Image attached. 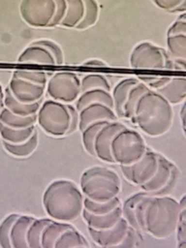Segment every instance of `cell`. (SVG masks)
I'll list each match as a JSON object with an SVG mask.
<instances>
[{"label":"cell","mask_w":186,"mask_h":248,"mask_svg":"<svg viewBox=\"0 0 186 248\" xmlns=\"http://www.w3.org/2000/svg\"><path fill=\"white\" fill-rule=\"evenodd\" d=\"M173 115L172 106L149 88L138 100L131 122L146 136L158 138L170 130Z\"/></svg>","instance_id":"1"},{"label":"cell","mask_w":186,"mask_h":248,"mask_svg":"<svg viewBox=\"0 0 186 248\" xmlns=\"http://www.w3.org/2000/svg\"><path fill=\"white\" fill-rule=\"evenodd\" d=\"M83 199L84 196L75 181L60 178L46 186L42 202L48 218L70 223L81 215Z\"/></svg>","instance_id":"2"},{"label":"cell","mask_w":186,"mask_h":248,"mask_svg":"<svg viewBox=\"0 0 186 248\" xmlns=\"http://www.w3.org/2000/svg\"><path fill=\"white\" fill-rule=\"evenodd\" d=\"M181 206L174 198L151 196L143 217V232L158 238L170 237L175 232Z\"/></svg>","instance_id":"3"},{"label":"cell","mask_w":186,"mask_h":248,"mask_svg":"<svg viewBox=\"0 0 186 248\" xmlns=\"http://www.w3.org/2000/svg\"><path fill=\"white\" fill-rule=\"evenodd\" d=\"M37 124L51 137H66L78 129V111L72 104L49 99L42 102L37 113Z\"/></svg>","instance_id":"4"},{"label":"cell","mask_w":186,"mask_h":248,"mask_svg":"<svg viewBox=\"0 0 186 248\" xmlns=\"http://www.w3.org/2000/svg\"><path fill=\"white\" fill-rule=\"evenodd\" d=\"M79 188L84 198L97 202H106L118 197L122 182L118 173L112 169L93 166L81 173Z\"/></svg>","instance_id":"5"},{"label":"cell","mask_w":186,"mask_h":248,"mask_svg":"<svg viewBox=\"0 0 186 248\" xmlns=\"http://www.w3.org/2000/svg\"><path fill=\"white\" fill-rule=\"evenodd\" d=\"M47 79V74L42 71L16 70L7 87L17 101L32 104L43 101Z\"/></svg>","instance_id":"6"},{"label":"cell","mask_w":186,"mask_h":248,"mask_svg":"<svg viewBox=\"0 0 186 248\" xmlns=\"http://www.w3.org/2000/svg\"><path fill=\"white\" fill-rule=\"evenodd\" d=\"M147 148L145 140L136 129L123 127L113 137L110 152L114 164L129 166L140 160Z\"/></svg>","instance_id":"7"},{"label":"cell","mask_w":186,"mask_h":248,"mask_svg":"<svg viewBox=\"0 0 186 248\" xmlns=\"http://www.w3.org/2000/svg\"><path fill=\"white\" fill-rule=\"evenodd\" d=\"M148 89L147 85L138 78L121 79L111 91L113 109L117 117L131 122L138 100Z\"/></svg>","instance_id":"8"},{"label":"cell","mask_w":186,"mask_h":248,"mask_svg":"<svg viewBox=\"0 0 186 248\" xmlns=\"http://www.w3.org/2000/svg\"><path fill=\"white\" fill-rule=\"evenodd\" d=\"M129 61L130 66L135 69H177L167 49L147 41L136 45L131 51Z\"/></svg>","instance_id":"9"},{"label":"cell","mask_w":186,"mask_h":248,"mask_svg":"<svg viewBox=\"0 0 186 248\" xmlns=\"http://www.w3.org/2000/svg\"><path fill=\"white\" fill-rule=\"evenodd\" d=\"M177 166L158 152V168L154 175L140 188L151 196H167L176 186L179 178Z\"/></svg>","instance_id":"10"},{"label":"cell","mask_w":186,"mask_h":248,"mask_svg":"<svg viewBox=\"0 0 186 248\" xmlns=\"http://www.w3.org/2000/svg\"><path fill=\"white\" fill-rule=\"evenodd\" d=\"M148 88L162 95L171 106L178 105L186 98V78L184 77H163L140 75L137 77Z\"/></svg>","instance_id":"11"},{"label":"cell","mask_w":186,"mask_h":248,"mask_svg":"<svg viewBox=\"0 0 186 248\" xmlns=\"http://www.w3.org/2000/svg\"><path fill=\"white\" fill-rule=\"evenodd\" d=\"M46 94L54 101L72 104L80 94V79L72 72H58L46 82Z\"/></svg>","instance_id":"12"},{"label":"cell","mask_w":186,"mask_h":248,"mask_svg":"<svg viewBox=\"0 0 186 248\" xmlns=\"http://www.w3.org/2000/svg\"><path fill=\"white\" fill-rule=\"evenodd\" d=\"M55 9V0H21L19 3L21 18L34 28H49Z\"/></svg>","instance_id":"13"},{"label":"cell","mask_w":186,"mask_h":248,"mask_svg":"<svg viewBox=\"0 0 186 248\" xmlns=\"http://www.w3.org/2000/svg\"><path fill=\"white\" fill-rule=\"evenodd\" d=\"M167 51L177 69L186 67V14L180 16L172 22L167 32Z\"/></svg>","instance_id":"14"},{"label":"cell","mask_w":186,"mask_h":248,"mask_svg":"<svg viewBox=\"0 0 186 248\" xmlns=\"http://www.w3.org/2000/svg\"><path fill=\"white\" fill-rule=\"evenodd\" d=\"M158 168V151L147 146L142 157L129 166H120L123 176L133 185L140 187L156 172Z\"/></svg>","instance_id":"15"},{"label":"cell","mask_w":186,"mask_h":248,"mask_svg":"<svg viewBox=\"0 0 186 248\" xmlns=\"http://www.w3.org/2000/svg\"><path fill=\"white\" fill-rule=\"evenodd\" d=\"M150 198V194L140 191L132 194L121 203L123 218L130 227L134 228L140 233L143 232V217Z\"/></svg>","instance_id":"16"},{"label":"cell","mask_w":186,"mask_h":248,"mask_svg":"<svg viewBox=\"0 0 186 248\" xmlns=\"http://www.w3.org/2000/svg\"><path fill=\"white\" fill-rule=\"evenodd\" d=\"M126 125L118 120L108 121L96 134L93 148H94V157L97 159L108 163L114 164L111 152H110V144L114 135L121 130Z\"/></svg>","instance_id":"17"},{"label":"cell","mask_w":186,"mask_h":248,"mask_svg":"<svg viewBox=\"0 0 186 248\" xmlns=\"http://www.w3.org/2000/svg\"><path fill=\"white\" fill-rule=\"evenodd\" d=\"M129 227V224L122 216V218L112 228H109L108 230L98 231L91 228H87V230L90 237L95 242V244L101 248H105L119 243L126 235Z\"/></svg>","instance_id":"18"},{"label":"cell","mask_w":186,"mask_h":248,"mask_svg":"<svg viewBox=\"0 0 186 248\" xmlns=\"http://www.w3.org/2000/svg\"><path fill=\"white\" fill-rule=\"evenodd\" d=\"M101 120H118L113 108L103 103H91L78 110V130L81 131L88 124Z\"/></svg>","instance_id":"19"},{"label":"cell","mask_w":186,"mask_h":248,"mask_svg":"<svg viewBox=\"0 0 186 248\" xmlns=\"http://www.w3.org/2000/svg\"><path fill=\"white\" fill-rule=\"evenodd\" d=\"M17 62L39 65H56L53 55L37 42L31 43L17 57Z\"/></svg>","instance_id":"20"},{"label":"cell","mask_w":186,"mask_h":248,"mask_svg":"<svg viewBox=\"0 0 186 248\" xmlns=\"http://www.w3.org/2000/svg\"><path fill=\"white\" fill-rule=\"evenodd\" d=\"M81 216L86 223L87 228L98 231L108 230L112 228L122 218V207L119 205L112 211L102 215H94L82 209Z\"/></svg>","instance_id":"21"},{"label":"cell","mask_w":186,"mask_h":248,"mask_svg":"<svg viewBox=\"0 0 186 248\" xmlns=\"http://www.w3.org/2000/svg\"><path fill=\"white\" fill-rule=\"evenodd\" d=\"M34 216L19 214L15 220L10 232L12 248H29L27 244V230L34 220Z\"/></svg>","instance_id":"22"},{"label":"cell","mask_w":186,"mask_h":248,"mask_svg":"<svg viewBox=\"0 0 186 248\" xmlns=\"http://www.w3.org/2000/svg\"><path fill=\"white\" fill-rule=\"evenodd\" d=\"M42 102L43 101L32 104H24L17 101L10 92L8 87L4 89V108L9 109L12 113L16 115L30 116L37 114Z\"/></svg>","instance_id":"23"},{"label":"cell","mask_w":186,"mask_h":248,"mask_svg":"<svg viewBox=\"0 0 186 248\" xmlns=\"http://www.w3.org/2000/svg\"><path fill=\"white\" fill-rule=\"evenodd\" d=\"M76 108L78 111L83 107L91 103H103L111 108H113V101L111 96V91H108L103 88H93L86 91L80 92L78 98L77 99Z\"/></svg>","instance_id":"24"},{"label":"cell","mask_w":186,"mask_h":248,"mask_svg":"<svg viewBox=\"0 0 186 248\" xmlns=\"http://www.w3.org/2000/svg\"><path fill=\"white\" fill-rule=\"evenodd\" d=\"M3 148L10 155L16 158H26L33 154L39 145V135L38 130L25 141L17 144L8 143L5 141H1Z\"/></svg>","instance_id":"25"},{"label":"cell","mask_w":186,"mask_h":248,"mask_svg":"<svg viewBox=\"0 0 186 248\" xmlns=\"http://www.w3.org/2000/svg\"><path fill=\"white\" fill-rule=\"evenodd\" d=\"M37 131L36 125L27 128H11L0 122V139L1 141L17 144L27 140Z\"/></svg>","instance_id":"26"},{"label":"cell","mask_w":186,"mask_h":248,"mask_svg":"<svg viewBox=\"0 0 186 248\" xmlns=\"http://www.w3.org/2000/svg\"><path fill=\"white\" fill-rule=\"evenodd\" d=\"M67 10L59 26L64 28H76L84 16L85 7L83 0H66Z\"/></svg>","instance_id":"27"},{"label":"cell","mask_w":186,"mask_h":248,"mask_svg":"<svg viewBox=\"0 0 186 248\" xmlns=\"http://www.w3.org/2000/svg\"><path fill=\"white\" fill-rule=\"evenodd\" d=\"M78 246L89 247V243L85 236L72 225L58 236L53 248H75Z\"/></svg>","instance_id":"28"},{"label":"cell","mask_w":186,"mask_h":248,"mask_svg":"<svg viewBox=\"0 0 186 248\" xmlns=\"http://www.w3.org/2000/svg\"><path fill=\"white\" fill-rule=\"evenodd\" d=\"M72 224L67 222H60L50 219L47 225L44 228L41 237L42 248H53L54 243L58 236L67 229H69Z\"/></svg>","instance_id":"29"},{"label":"cell","mask_w":186,"mask_h":248,"mask_svg":"<svg viewBox=\"0 0 186 248\" xmlns=\"http://www.w3.org/2000/svg\"><path fill=\"white\" fill-rule=\"evenodd\" d=\"M0 122L11 128H27L37 124V114L30 116H19L12 113L9 109L4 108L0 111Z\"/></svg>","instance_id":"30"},{"label":"cell","mask_w":186,"mask_h":248,"mask_svg":"<svg viewBox=\"0 0 186 248\" xmlns=\"http://www.w3.org/2000/svg\"><path fill=\"white\" fill-rule=\"evenodd\" d=\"M50 221V218H34L32 223L30 224L28 230H27V234H26V239H27V244L29 248H42L41 245V237H42V232L44 228L47 225V223Z\"/></svg>","instance_id":"31"},{"label":"cell","mask_w":186,"mask_h":248,"mask_svg":"<svg viewBox=\"0 0 186 248\" xmlns=\"http://www.w3.org/2000/svg\"><path fill=\"white\" fill-rule=\"evenodd\" d=\"M121 201L119 199V197H116L108 202H93L87 198L83 199V210L94 214V215H102V214H106L108 213L110 211H112L114 208H116L117 206L121 205Z\"/></svg>","instance_id":"32"},{"label":"cell","mask_w":186,"mask_h":248,"mask_svg":"<svg viewBox=\"0 0 186 248\" xmlns=\"http://www.w3.org/2000/svg\"><path fill=\"white\" fill-rule=\"evenodd\" d=\"M108 120H101V121H95L90 124H88L85 128H83L81 133V142L84 150L91 156L94 157V148H93V142L96 134L98 131L108 122Z\"/></svg>","instance_id":"33"},{"label":"cell","mask_w":186,"mask_h":248,"mask_svg":"<svg viewBox=\"0 0 186 248\" xmlns=\"http://www.w3.org/2000/svg\"><path fill=\"white\" fill-rule=\"evenodd\" d=\"M85 12L83 18L77 25L76 29L78 30H85L96 24L99 18V5L96 0H83Z\"/></svg>","instance_id":"34"},{"label":"cell","mask_w":186,"mask_h":248,"mask_svg":"<svg viewBox=\"0 0 186 248\" xmlns=\"http://www.w3.org/2000/svg\"><path fill=\"white\" fill-rule=\"evenodd\" d=\"M93 88H103L111 91L108 79L101 74H88L80 79V92Z\"/></svg>","instance_id":"35"},{"label":"cell","mask_w":186,"mask_h":248,"mask_svg":"<svg viewBox=\"0 0 186 248\" xmlns=\"http://www.w3.org/2000/svg\"><path fill=\"white\" fill-rule=\"evenodd\" d=\"M19 213L8 214L0 223V248H12L10 240L11 228Z\"/></svg>","instance_id":"36"},{"label":"cell","mask_w":186,"mask_h":248,"mask_svg":"<svg viewBox=\"0 0 186 248\" xmlns=\"http://www.w3.org/2000/svg\"><path fill=\"white\" fill-rule=\"evenodd\" d=\"M180 206H181V210H180V214H179V218H178V222H177V226H176V241L177 242H182V241H186V195H183L180 199V201H178Z\"/></svg>","instance_id":"37"},{"label":"cell","mask_w":186,"mask_h":248,"mask_svg":"<svg viewBox=\"0 0 186 248\" xmlns=\"http://www.w3.org/2000/svg\"><path fill=\"white\" fill-rule=\"evenodd\" d=\"M159 9L169 13H185L186 0H151Z\"/></svg>","instance_id":"38"},{"label":"cell","mask_w":186,"mask_h":248,"mask_svg":"<svg viewBox=\"0 0 186 248\" xmlns=\"http://www.w3.org/2000/svg\"><path fill=\"white\" fill-rule=\"evenodd\" d=\"M140 232H137L134 228L129 227L126 235L119 243H117L116 245L105 247V248H137L140 244Z\"/></svg>","instance_id":"39"},{"label":"cell","mask_w":186,"mask_h":248,"mask_svg":"<svg viewBox=\"0 0 186 248\" xmlns=\"http://www.w3.org/2000/svg\"><path fill=\"white\" fill-rule=\"evenodd\" d=\"M36 42L38 44L44 46L45 47H46L49 50V52L53 55V57L55 59L56 65H61L64 62L63 51H62L61 47L55 42L50 41V40H39Z\"/></svg>","instance_id":"40"},{"label":"cell","mask_w":186,"mask_h":248,"mask_svg":"<svg viewBox=\"0 0 186 248\" xmlns=\"http://www.w3.org/2000/svg\"><path fill=\"white\" fill-rule=\"evenodd\" d=\"M55 4H56L55 14H54L53 19L49 25V28H53V27L60 25L62 19L65 16L66 10H67V1L66 0H55Z\"/></svg>","instance_id":"41"},{"label":"cell","mask_w":186,"mask_h":248,"mask_svg":"<svg viewBox=\"0 0 186 248\" xmlns=\"http://www.w3.org/2000/svg\"><path fill=\"white\" fill-rule=\"evenodd\" d=\"M84 66H90V67H107L108 64L101 60V59H97V58H94V59H88L86 61H84L82 63Z\"/></svg>","instance_id":"42"},{"label":"cell","mask_w":186,"mask_h":248,"mask_svg":"<svg viewBox=\"0 0 186 248\" xmlns=\"http://www.w3.org/2000/svg\"><path fill=\"white\" fill-rule=\"evenodd\" d=\"M185 114H186V104H185V102H183L181 109H180V120H181V127H182V131H183L184 135H185V128H186Z\"/></svg>","instance_id":"43"},{"label":"cell","mask_w":186,"mask_h":248,"mask_svg":"<svg viewBox=\"0 0 186 248\" xmlns=\"http://www.w3.org/2000/svg\"><path fill=\"white\" fill-rule=\"evenodd\" d=\"M4 108V89L0 84V111Z\"/></svg>","instance_id":"44"},{"label":"cell","mask_w":186,"mask_h":248,"mask_svg":"<svg viewBox=\"0 0 186 248\" xmlns=\"http://www.w3.org/2000/svg\"><path fill=\"white\" fill-rule=\"evenodd\" d=\"M176 248H186V241L177 242V246H176Z\"/></svg>","instance_id":"45"},{"label":"cell","mask_w":186,"mask_h":248,"mask_svg":"<svg viewBox=\"0 0 186 248\" xmlns=\"http://www.w3.org/2000/svg\"><path fill=\"white\" fill-rule=\"evenodd\" d=\"M75 248H90V247H87V246H78V247H75Z\"/></svg>","instance_id":"46"}]
</instances>
